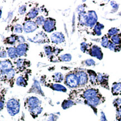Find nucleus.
I'll use <instances>...</instances> for the list:
<instances>
[{
    "label": "nucleus",
    "instance_id": "c756f323",
    "mask_svg": "<svg viewBox=\"0 0 121 121\" xmlns=\"http://www.w3.org/2000/svg\"><path fill=\"white\" fill-rule=\"evenodd\" d=\"M111 41L117 45H121V33H118L114 35L111 38Z\"/></svg>",
    "mask_w": 121,
    "mask_h": 121
},
{
    "label": "nucleus",
    "instance_id": "f8f14e48",
    "mask_svg": "<svg viewBox=\"0 0 121 121\" xmlns=\"http://www.w3.org/2000/svg\"><path fill=\"white\" fill-rule=\"evenodd\" d=\"M40 12V8L38 7H34L31 9L27 12L25 17V22L29 21H32V20L36 19L38 17Z\"/></svg>",
    "mask_w": 121,
    "mask_h": 121
},
{
    "label": "nucleus",
    "instance_id": "39448f33",
    "mask_svg": "<svg viewBox=\"0 0 121 121\" xmlns=\"http://www.w3.org/2000/svg\"><path fill=\"white\" fill-rule=\"evenodd\" d=\"M29 41L36 44H45V43H50V40L48 38V35L44 32L41 31L37 34L32 39H28Z\"/></svg>",
    "mask_w": 121,
    "mask_h": 121
},
{
    "label": "nucleus",
    "instance_id": "2f4dec72",
    "mask_svg": "<svg viewBox=\"0 0 121 121\" xmlns=\"http://www.w3.org/2000/svg\"><path fill=\"white\" fill-rule=\"evenodd\" d=\"M108 48L112 51L114 52H118L121 50V45H117L113 43L111 40H109V44H108Z\"/></svg>",
    "mask_w": 121,
    "mask_h": 121
},
{
    "label": "nucleus",
    "instance_id": "20e7f679",
    "mask_svg": "<svg viewBox=\"0 0 121 121\" xmlns=\"http://www.w3.org/2000/svg\"><path fill=\"white\" fill-rule=\"evenodd\" d=\"M56 22L54 18L48 17L45 18V21L43 25V29L45 32L51 33L56 30Z\"/></svg>",
    "mask_w": 121,
    "mask_h": 121
},
{
    "label": "nucleus",
    "instance_id": "6ab92c4d",
    "mask_svg": "<svg viewBox=\"0 0 121 121\" xmlns=\"http://www.w3.org/2000/svg\"><path fill=\"white\" fill-rule=\"evenodd\" d=\"M0 65H1V72H5L9 69L13 68L12 61L9 59L1 60L0 62Z\"/></svg>",
    "mask_w": 121,
    "mask_h": 121
},
{
    "label": "nucleus",
    "instance_id": "4468645a",
    "mask_svg": "<svg viewBox=\"0 0 121 121\" xmlns=\"http://www.w3.org/2000/svg\"><path fill=\"white\" fill-rule=\"evenodd\" d=\"M88 54L93 57L98 59L99 60H102L103 59V53L100 48L97 45H93L90 48L88 51Z\"/></svg>",
    "mask_w": 121,
    "mask_h": 121
},
{
    "label": "nucleus",
    "instance_id": "dca6fc26",
    "mask_svg": "<svg viewBox=\"0 0 121 121\" xmlns=\"http://www.w3.org/2000/svg\"><path fill=\"white\" fill-rule=\"evenodd\" d=\"M102 99L101 96H99V95L95 97L92 98L84 100L85 104L91 107V108H95L96 107L100 104L102 103Z\"/></svg>",
    "mask_w": 121,
    "mask_h": 121
},
{
    "label": "nucleus",
    "instance_id": "b1692460",
    "mask_svg": "<svg viewBox=\"0 0 121 121\" xmlns=\"http://www.w3.org/2000/svg\"><path fill=\"white\" fill-rule=\"evenodd\" d=\"M43 108L40 105H39V106L30 108V109H29V111L31 115L32 116V117L35 118L38 117L40 114H41L42 112H43Z\"/></svg>",
    "mask_w": 121,
    "mask_h": 121
},
{
    "label": "nucleus",
    "instance_id": "ddd939ff",
    "mask_svg": "<svg viewBox=\"0 0 121 121\" xmlns=\"http://www.w3.org/2000/svg\"><path fill=\"white\" fill-rule=\"evenodd\" d=\"M98 95V90L95 89V88H89V89H86L83 91V93L81 95V97L85 100L95 97Z\"/></svg>",
    "mask_w": 121,
    "mask_h": 121
},
{
    "label": "nucleus",
    "instance_id": "e433bc0d",
    "mask_svg": "<svg viewBox=\"0 0 121 121\" xmlns=\"http://www.w3.org/2000/svg\"><path fill=\"white\" fill-rule=\"evenodd\" d=\"M45 21V18L43 16H38L36 19H35V22L36 23V24L38 25L39 26H43V24Z\"/></svg>",
    "mask_w": 121,
    "mask_h": 121
},
{
    "label": "nucleus",
    "instance_id": "4be33fe9",
    "mask_svg": "<svg viewBox=\"0 0 121 121\" xmlns=\"http://www.w3.org/2000/svg\"><path fill=\"white\" fill-rule=\"evenodd\" d=\"M18 36V35H17L16 34H12L4 40V44L6 45H13L16 44V42H17Z\"/></svg>",
    "mask_w": 121,
    "mask_h": 121
},
{
    "label": "nucleus",
    "instance_id": "1a4fd4ad",
    "mask_svg": "<svg viewBox=\"0 0 121 121\" xmlns=\"http://www.w3.org/2000/svg\"><path fill=\"white\" fill-rule=\"evenodd\" d=\"M24 31L25 33H31L35 31L38 29L39 26L35 21H29L24 22L22 25Z\"/></svg>",
    "mask_w": 121,
    "mask_h": 121
},
{
    "label": "nucleus",
    "instance_id": "7c9ffc66",
    "mask_svg": "<svg viewBox=\"0 0 121 121\" xmlns=\"http://www.w3.org/2000/svg\"><path fill=\"white\" fill-rule=\"evenodd\" d=\"M44 52L45 55L48 57H52L53 55V51L54 47L50 45H45L44 47Z\"/></svg>",
    "mask_w": 121,
    "mask_h": 121
},
{
    "label": "nucleus",
    "instance_id": "9b49d317",
    "mask_svg": "<svg viewBox=\"0 0 121 121\" xmlns=\"http://www.w3.org/2000/svg\"><path fill=\"white\" fill-rule=\"evenodd\" d=\"M51 41L55 44H61L65 42V39L64 34L62 32H54L50 36Z\"/></svg>",
    "mask_w": 121,
    "mask_h": 121
},
{
    "label": "nucleus",
    "instance_id": "49530a36",
    "mask_svg": "<svg viewBox=\"0 0 121 121\" xmlns=\"http://www.w3.org/2000/svg\"><path fill=\"white\" fill-rule=\"evenodd\" d=\"M0 105H1V111L4 109V97L2 99V97H1V102H0Z\"/></svg>",
    "mask_w": 121,
    "mask_h": 121
},
{
    "label": "nucleus",
    "instance_id": "c9c22d12",
    "mask_svg": "<svg viewBox=\"0 0 121 121\" xmlns=\"http://www.w3.org/2000/svg\"><path fill=\"white\" fill-rule=\"evenodd\" d=\"M109 38L107 35H104L102 37V41H101V45L103 47L105 48H108V44H109Z\"/></svg>",
    "mask_w": 121,
    "mask_h": 121
},
{
    "label": "nucleus",
    "instance_id": "72a5a7b5",
    "mask_svg": "<svg viewBox=\"0 0 121 121\" xmlns=\"http://www.w3.org/2000/svg\"><path fill=\"white\" fill-rule=\"evenodd\" d=\"M23 31V26L20 24H16L12 27V31L15 34L22 33Z\"/></svg>",
    "mask_w": 121,
    "mask_h": 121
},
{
    "label": "nucleus",
    "instance_id": "37998d69",
    "mask_svg": "<svg viewBox=\"0 0 121 121\" xmlns=\"http://www.w3.org/2000/svg\"><path fill=\"white\" fill-rule=\"evenodd\" d=\"M57 119H58V116L54 114H52L49 116L47 121H56Z\"/></svg>",
    "mask_w": 121,
    "mask_h": 121
},
{
    "label": "nucleus",
    "instance_id": "4c0bfd02",
    "mask_svg": "<svg viewBox=\"0 0 121 121\" xmlns=\"http://www.w3.org/2000/svg\"><path fill=\"white\" fill-rule=\"evenodd\" d=\"M90 48H89V44L85 43H82L80 45V49L83 52H88Z\"/></svg>",
    "mask_w": 121,
    "mask_h": 121
},
{
    "label": "nucleus",
    "instance_id": "bb28decb",
    "mask_svg": "<svg viewBox=\"0 0 121 121\" xmlns=\"http://www.w3.org/2000/svg\"><path fill=\"white\" fill-rule=\"evenodd\" d=\"M52 80L53 81L56 83H61L64 80V75L63 74L61 73H56L52 76Z\"/></svg>",
    "mask_w": 121,
    "mask_h": 121
},
{
    "label": "nucleus",
    "instance_id": "6e6552de",
    "mask_svg": "<svg viewBox=\"0 0 121 121\" xmlns=\"http://www.w3.org/2000/svg\"><path fill=\"white\" fill-rule=\"evenodd\" d=\"M88 19L86 22V26L90 29L94 27L98 22V17L94 11H89L88 12Z\"/></svg>",
    "mask_w": 121,
    "mask_h": 121
},
{
    "label": "nucleus",
    "instance_id": "2eb2a0df",
    "mask_svg": "<svg viewBox=\"0 0 121 121\" xmlns=\"http://www.w3.org/2000/svg\"><path fill=\"white\" fill-rule=\"evenodd\" d=\"M16 48L18 56H25L29 50V45L28 43H25L18 44Z\"/></svg>",
    "mask_w": 121,
    "mask_h": 121
},
{
    "label": "nucleus",
    "instance_id": "473e14b6",
    "mask_svg": "<svg viewBox=\"0 0 121 121\" xmlns=\"http://www.w3.org/2000/svg\"><path fill=\"white\" fill-rule=\"evenodd\" d=\"M72 55L69 54H66L61 55L60 56H59V60L60 61H64V62H68L71 61L72 60Z\"/></svg>",
    "mask_w": 121,
    "mask_h": 121
},
{
    "label": "nucleus",
    "instance_id": "393cba45",
    "mask_svg": "<svg viewBox=\"0 0 121 121\" xmlns=\"http://www.w3.org/2000/svg\"><path fill=\"white\" fill-rule=\"evenodd\" d=\"M112 93L113 95H117L121 93V83H114L112 86Z\"/></svg>",
    "mask_w": 121,
    "mask_h": 121
},
{
    "label": "nucleus",
    "instance_id": "3c124183",
    "mask_svg": "<svg viewBox=\"0 0 121 121\" xmlns=\"http://www.w3.org/2000/svg\"></svg>",
    "mask_w": 121,
    "mask_h": 121
},
{
    "label": "nucleus",
    "instance_id": "5701e85b",
    "mask_svg": "<svg viewBox=\"0 0 121 121\" xmlns=\"http://www.w3.org/2000/svg\"><path fill=\"white\" fill-rule=\"evenodd\" d=\"M87 73L89 77V82L92 85H95L97 84V74L92 70H87Z\"/></svg>",
    "mask_w": 121,
    "mask_h": 121
},
{
    "label": "nucleus",
    "instance_id": "f257e3e1",
    "mask_svg": "<svg viewBox=\"0 0 121 121\" xmlns=\"http://www.w3.org/2000/svg\"><path fill=\"white\" fill-rule=\"evenodd\" d=\"M6 108L9 114L11 116H15L19 113L20 110V102L17 99H10L6 103Z\"/></svg>",
    "mask_w": 121,
    "mask_h": 121
},
{
    "label": "nucleus",
    "instance_id": "ea45409f",
    "mask_svg": "<svg viewBox=\"0 0 121 121\" xmlns=\"http://www.w3.org/2000/svg\"><path fill=\"white\" fill-rule=\"evenodd\" d=\"M113 104L115 107L118 108L121 107V98H117L113 101Z\"/></svg>",
    "mask_w": 121,
    "mask_h": 121
},
{
    "label": "nucleus",
    "instance_id": "aec40b11",
    "mask_svg": "<svg viewBox=\"0 0 121 121\" xmlns=\"http://www.w3.org/2000/svg\"><path fill=\"white\" fill-rule=\"evenodd\" d=\"M46 86L55 91H61L63 93H65L67 91V89L65 88V86L58 83H50Z\"/></svg>",
    "mask_w": 121,
    "mask_h": 121
},
{
    "label": "nucleus",
    "instance_id": "c03bdc74",
    "mask_svg": "<svg viewBox=\"0 0 121 121\" xmlns=\"http://www.w3.org/2000/svg\"><path fill=\"white\" fill-rule=\"evenodd\" d=\"M63 50L62 49H60L59 48H54V51H53V55L55 56H58L59 54L60 53V52Z\"/></svg>",
    "mask_w": 121,
    "mask_h": 121
},
{
    "label": "nucleus",
    "instance_id": "f704fd0d",
    "mask_svg": "<svg viewBox=\"0 0 121 121\" xmlns=\"http://www.w3.org/2000/svg\"><path fill=\"white\" fill-rule=\"evenodd\" d=\"M119 32V30L116 27H113L112 29H110V30L108 31L107 36L108 38H111L112 37L114 36V35H117V34H118Z\"/></svg>",
    "mask_w": 121,
    "mask_h": 121
},
{
    "label": "nucleus",
    "instance_id": "a19ab883",
    "mask_svg": "<svg viewBox=\"0 0 121 121\" xmlns=\"http://www.w3.org/2000/svg\"><path fill=\"white\" fill-rule=\"evenodd\" d=\"M84 64L86 66H92L95 64V61L93 59H88L85 60Z\"/></svg>",
    "mask_w": 121,
    "mask_h": 121
},
{
    "label": "nucleus",
    "instance_id": "9d476101",
    "mask_svg": "<svg viewBox=\"0 0 121 121\" xmlns=\"http://www.w3.org/2000/svg\"><path fill=\"white\" fill-rule=\"evenodd\" d=\"M79 80V86H83L88 83L89 77L87 73L83 70H78L76 72Z\"/></svg>",
    "mask_w": 121,
    "mask_h": 121
},
{
    "label": "nucleus",
    "instance_id": "f03ea898",
    "mask_svg": "<svg viewBox=\"0 0 121 121\" xmlns=\"http://www.w3.org/2000/svg\"><path fill=\"white\" fill-rule=\"evenodd\" d=\"M64 84L68 88L74 89L79 86V80L76 73L71 72L65 75Z\"/></svg>",
    "mask_w": 121,
    "mask_h": 121
},
{
    "label": "nucleus",
    "instance_id": "8fccbe9b",
    "mask_svg": "<svg viewBox=\"0 0 121 121\" xmlns=\"http://www.w3.org/2000/svg\"><path fill=\"white\" fill-rule=\"evenodd\" d=\"M118 121H121V118H118Z\"/></svg>",
    "mask_w": 121,
    "mask_h": 121
},
{
    "label": "nucleus",
    "instance_id": "a211bd4d",
    "mask_svg": "<svg viewBox=\"0 0 121 121\" xmlns=\"http://www.w3.org/2000/svg\"><path fill=\"white\" fill-rule=\"evenodd\" d=\"M29 93H34L39 94L41 95H44V93L41 90V86L38 80H35L34 82L31 89L29 90Z\"/></svg>",
    "mask_w": 121,
    "mask_h": 121
},
{
    "label": "nucleus",
    "instance_id": "a878e982",
    "mask_svg": "<svg viewBox=\"0 0 121 121\" xmlns=\"http://www.w3.org/2000/svg\"><path fill=\"white\" fill-rule=\"evenodd\" d=\"M16 85L22 87H26L27 85V80L23 75H20L16 79Z\"/></svg>",
    "mask_w": 121,
    "mask_h": 121
},
{
    "label": "nucleus",
    "instance_id": "58836bf2",
    "mask_svg": "<svg viewBox=\"0 0 121 121\" xmlns=\"http://www.w3.org/2000/svg\"><path fill=\"white\" fill-rule=\"evenodd\" d=\"M26 6L25 4H23V5L21 6L18 9V13L20 15H24L26 13Z\"/></svg>",
    "mask_w": 121,
    "mask_h": 121
},
{
    "label": "nucleus",
    "instance_id": "a18cd8bd",
    "mask_svg": "<svg viewBox=\"0 0 121 121\" xmlns=\"http://www.w3.org/2000/svg\"><path fill=\"white\" fill-rule=\"evenodd\" d=\"M17 43H19V44H22V43H25V39L24 37L22 36H20V35H18Z\"/></svg>",
    "mask_w": 121,
    "mask_h": 121
},
{
    "label": "nucleus",
    "instance_id": "0eeeda50",
    "mask_svg": "<svg viewBox=\"0 0 121 121\" xmlns=\"http://www.w3.org/2000/svg\"><path fill=\"white\" fill-rule=\"evenodd\" d=\"M41 101L36 97H29L26 99L25 102V107L27 108L28 109L30 108L35 107L39 106L41 105Z\"/></svg>",
    "mask_w": 121,
    "mask_h": 121
},
{
    "label": "nucleus",
    "instance_id": "f3484780",
    "mask_svg": "<svg viewBox=\"0 0 121 121\" xmlns=\"http://www.w3.org/2000/svg\"><path fill=\"white\" fill-rule=\"evenodd\" d=\"M108 82V75L107 74L102 73L97 74V83L99 84L103 87L109 89Z\"/></svg>",
    "mask_w": 121,
    "mask_h": 121
},
{
    "label": "nucleus",
    "instance_id": "423d86ee",
    "mask_svg": "<svg viewBox=\"0 0 121 121\" xmlns=\"http://www.w3.org/2000/svg\"><path fill=\"white\" fill-rule=\"evenodd\" d=\"M16 65V71L19 72H23L27 70L30 66L31 63L29 60L25 59H18L15 61Z\"/></svg>",
    "mask_w": 121,
    "mask_h": 121
},
{
    "label": "nucleus",
    "instance_id": "412c9836",
    "mask_svg": "<svg viewBox=\"0 0 121 121\" xmlns=\"http://www.w3.org/2000/svg\"><path fill=\"white\" fill-rule=\"evenodd\" d=\"M6 51H7V55H8L9 57L11 59L15 60L17 59L18 57V55L17 52L16 48L15 47H9L6 48Z\"/></svg>",
    "mask_w": 121,
    "mask_h": 121
},
{
    "label": "nucleus",
    "instance_id": "de8ad7c7",
    "mask_svg": "<svg viewBox=\"0 0 121 121\" xmlns=\"http://www.w3.org/2000/svg\"><path fill=\"white\" fill-rule=\"evenodd\" d=\"M101 115H100V121H107V118L105 117V114L103 112H101Z\"/></svg>",
    "mask_w": 121,
    "mask_h": 121
},
{
    "label": "nucleus",
    "instance_id": "7ed1b4c3",
    "mask_svg": "<svg viewBox=\"0 0 121 121\" xmlns=\"http://www.w3.org/2000/svg\"><path fill=\"white\" fill-rule=\"evenodd\" d=\"M16 74V70L13 68L9 69L5 72H1V80L9 83L10 84H13L14 78Z\"/></svg>",
    "mask_w": 121,
    "mask_h": 121
},
{
    "label": "nucleus",
    "instance_id": "09e8293b",
    "mask_svg": "<svg viewBox=\"0 0 121 121\" xmlns=\"http://www.w3.org/2000/svg\"><path fill=\"white\" fill-rule=\"evenodd\" d=\"M117 117L118 118H121V107L117 109Z\"/></svg>",
    "mask_w": 121,
    "mask_h": 121
},
{
    "label": "nucleus",
    "instance_id": "c85d7f7f",
    "mask_svg": "<svg viewBox=\"0 0 121 121\" xmlns=\"http://www.w3.org/2000/svg\"><path fill=\"white\" fill-rule=\"evenodd\" d=\"M75 102L71 99H68V100H64L61 104V107L63 109H66L68 108L72 107L73 105L75 104Z\"/></svg>",
    "mask_w": 121,
    "mask_h": 121
},
{
    "label": "nucleus",
    "instance_id": "79ce46f5",
    "mask_svg": "<svg viewBox=\"0 0 121 121\" xmlns=\"http://www.w3.org/2000/svg\"><path fill=\"white\" fill-rule=\"evenodd\" d=\"M7 52L6 50H4V48H1V53H0V56H1V58H6L7 56Z\"/></svg>",
    "mask_w": 121,
    "mask_h": 121
},
{
    "label": "nucleus",
    "instance_id": "cd10ccee",
    "mask_svg": "<svg viewBox=\"0 0 121 121\" xmlns=\"http://www.w3.org/2000/svg\"><path fill=\"white\" fill-rule=\"evenodd\" d=\"M104 29V25L99 22H97L94 27L93 32L95 35L100 36L102 34V30Z\"/></svg>",
    "mask_w": 121,
    "mask_h": 121
}]
</instances>
